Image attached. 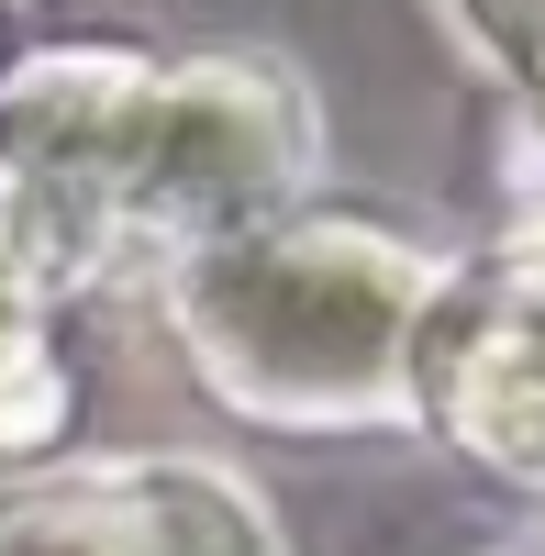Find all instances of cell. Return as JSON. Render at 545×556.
I'll return each mask as SVG.
<instances>
[{
  "mask_svg": "<svg viewBox=\"0 0 545 556\" xmlns=\"http://www.w3.org/2000/svg\"><path fill=\"white\" fill-rule=\"evenodd\" d=\"M301 167V112L267 67L67 56L0 89V456L67 424L56 301L123 267H178L256 223Z\"/></svg>",
  "mask_w": 545,
  "mask_h": 556,
  "instance_id": "cell-1",
  "label": "cell"
},
{
  "mask_svg": "<svg viewBox=\"0 0 545 556\" xmlns=\"http://www.w3.org/2000/svg\"><path fill=\"white\" fill-rule=\"evenodd\" d=\"M190 367L256 424H379L413 390L423 267L368 223H235L167 267Z\"/></svg>",
  "mask_w": 545,
  "mask_h": 556,
  "instance_id": "cell-2",
  "label": "cell"
},
{
  "mask_svg": "<svg viewBox=\"0 0 545 556\" xmlns=\"http://www.w3.org/2000/svg\"><path fill=\"white\" fill-rule=\"evenodd\" d=\"M0 556H279L235 479L190 456H101V468L0 479Z\"/></svg>",
  "mask_w": 545,
  "mask_h": 556,
  "instance_id": "cell-3",
  "label": "cell"
}]
</instances>
